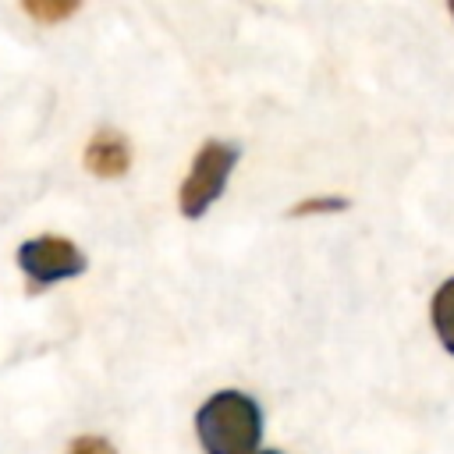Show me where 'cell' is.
<instances>
[{"label":"cell","mask_w":454,"mask_h":454,"mask_svg":"<svg viewBox=\"0 0 454 454\" xmlns=\"http://www.w3.org/2000/svg\"><path fill=\"white\" fill-rule=\"evenodd\" d=\"M195 433L206 454H252L262 433L259 404L241 390H220L199 408Z\"/></svg>","instance_id":"obj_1"},{"label":"cell","mask_w":454,"mask_h":454,"mask_svg":"<svg viewBox=\"0 0 454 454\" xmlns=\"http://www.w3.org/2000/svg\"><path fill=\"white\" fill-rule=\"evenodd\" d=\"M234 160H238V145H227V142H206L195 153L192 174L181 184V213L184 216L195 220V216H202L220 199L223 181H227Z\"/></svg>","instance_id":"obj_2"},{"label":"cell","mask_w":454,"mask_h":454,"mask_svg":"<svg viewBox=\"0 0 454 454\" xmlns=\"http://www.w3.org/2000/svg\"><path fill=\"white\" fill-rule=\"evenodd\" d=\"M18 266L21 273L28 277L32 291L39 287H50L57 280H67V277H78L85 270V255L60 234H43V238H28L21 248H18Z\"/></svg>","instance_id":"obj_3"},{"label":"cell","mask_w":454,"mask_h":454,"mask_svg":"<svg viewBox=\"0 0 454 454\" xmlns=\"http://www.w3.org/2000/svg\"><path fill=\"white\" fill-rule=\"evenodd\" d=\"M128 163H131L128 142H124L117 131L103 128V131L92 135V142H89V149H85V167H89L96 177H121V174L128 170Z\"/></svg>","instance_id":"obj_4"},{"label":"cell","mask_w":454,"mask_h":454,"mask_svg":"<svg viewBox=\"0 0 454 454\" xmlns=\"http://www.w3.org/2000/svg\"><path fill=\"white\" fill-rule=\"evenodd\" d=\"M433 326H436L443 348L454 355V280H447L433 298Z\"/></svg>","instance_id":"obj_5"},{"label":"cell","mask_w":454,"mask_h":454,"mask_svg":"<svg viewBox=\"0 0 454 454\" xmlns=\"http://www.w3.org/2000/svg\"><path fill=\"white\" fill-rule=\"evenodd\" d=\"M21 4L35 21H64L67 14L78 11L82 0H21Z\"/></svg>","instance_id":"obj_6"},{"label":"cell","mask_w":454,"mask_h":454,"mask_svg":"<svg viewBox=\"0 0 454 454\" xmlns=\"http://www.w3.org/2000/svg\"><path fill=\"white\" fill-rule=\"evenodd\" d=\"M67 454H114V447H110L103 436H78V440L67 447Z\"/></svg>","instance_id":"obj_7"},{"label":"cell","mask_w":454,"mask_h":454,"mask_svg":"<svg viewBox=\"0 0 454 454\" xmlns=\"http://www.w3.org/2000/svg\"><path fill=\"white\" fill-rule=\"evenodd\" d=\"M447 4H450V14H454V0H447Z\"/></svg>","instance_id":"obj_8"},{"label":"cell","mask_w":454,"mask_h":454,"mask_svg":"<svg viewBox=\"0 0 454 454\" xmlns=\"http://www.w3.org/2000/svg\"><path fill=\"white\" fill-rule=\"evenodd\" d=\"M262 454H277V450H262Z\"/></svg>","instance_id":"obj_9"}]
</instances>
